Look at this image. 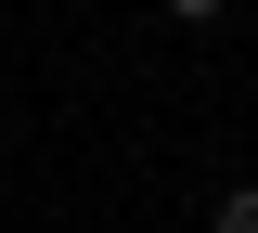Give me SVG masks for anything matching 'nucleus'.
Instances as JSON below:
<instances>
[{
    "instance_id": "f257e3e1",
    "label": "nucleus",
    "mask_w": 258,
    "mask_h": 233,
    "mask_svg": "<svg viewBox=\"0 0 258 233\" xmlns=\"http://www.w3.org/2000/svg\"><path fill=\"white\" fill-rule=\"evenodd\" d=\"M207 233H258V181H232V195H220V220H207Z\"/></svg>"
},
{
    "instance_id": "f03ea898",
    "label": "nucleus",
    "mask_w": 258,
    "mask_h": 233,
    "mask_svg": "<svg viewBox=\"0 0 258 233\" xmlns=\"http://www.w3.org/2000/svg\"><path fill=\"white\" fill-rule=\"evenodd\" d=\"M168 13H181V26H207V13H232V0H168Z\"/></svg>"
}]
</instances>
